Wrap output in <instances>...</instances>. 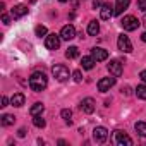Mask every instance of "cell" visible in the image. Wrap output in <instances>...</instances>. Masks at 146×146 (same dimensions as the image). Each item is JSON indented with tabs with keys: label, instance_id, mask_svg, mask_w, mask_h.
I'll return each mask as SVG.
<instances>
[{
	"label": "cell",
	"instance_id": "37",
	"mask_svg": "<svg viewBox=\"0 0 146 146\" xmlns=\"http://www.w3.org/2000/svg\"><path fill=\"white\" fill-rule=\"evenodd\" d=\"M58 2H62V4H64V2H67V0H58Z\"/></svg>",
	"mask_w": 146,
	"mask_h": 146
},
{
	"label": "cell",
	"instance_id": "15",
	"mask_svg": "<svg viewBox=\"0 0 146 146\" xmlns=\"http://www.w3.org/2000/svg\"><path fill=\"white\" fill-rule=\"evenodd\" d=\"M24 102H26V96H24L23 93H14L12 98H11V103H12L14 107H23Z\"/></svg>",
	"mask_w": 146,
	"mask_h": 146
},
{
	"label": "cell",
	"instance_id": "22",
	"mask_svg": "<svg viewBox=\"0 0 146 146\" xmlns=\"http://www.w3.org/2000/svg\"><path fill=\"white\" fill-rule=\"evenodd\" d=\"M78 55H79V48H78V46H69L67 52H65V57L70 58V60H72V58H76Z\"/></svg>",
	"mask_w": 146,
	"mask_h": 146
},
{
	"label": "cell",
	"instance_id": "17",
	"mask_svg": "<svg viewBox=\"0 0 146 146\" xmlns=\"http://www.w3.org/2000/svg\"><path fill=\"white\" fill-rule=\"evenodd\" d=\"M95 64H96V60H95L93 57H83V58H81V65H83V69H86V70H91V69L95 67Z\"/></svg>",
	"mask_w": 146,
	"mask_h": 146
},
{
	"label": "cell",
	"instance_id": "35",
	"mask_svg": "<svg viewBox=\"0 0 146 146\" xmlns=\"http://www.w3.org/2000/svg\"><path fill=\"white\" fill-rule=\"evenodd\" d=\"M141 40H143V41H144V43H146V31H144V33H143V35H141Z\"/></svg>",
	"mask_w": 146,
	"mask_h": 146
},
{
	"label": "cell",
	"instance_id": "25",
	"mask_svg": "<svg viewBox=\"0 0 146 146\" xmlns=\"http://www.w3.org/2000/svg\"><path fill=\"white\" fill-rule=\"evenodd\" d=\"M136 95H137V98H141V100H146V86H144V84L137 86V88H136Z\"/></svg>",
	"mask_w": 146,
	"mask_h": 146
},
{
	"label": "cell",
	"instance_id": "34",
	"mask_svg": "<svg viewBox=\"0 0 146 146\" xmlns=\"http://www.w3.org/2000/svg\"><path fill=\"white\" fill-rule=\"evenodd\" d=\"M122 95H129V88H122Z\"/></svg>",
	"mask_w": 146,
	"mask_h": 146
},
{
	"label": "cell",
	"instance_id": "26",
	"mask_svg": "<svg viewBox=\"0 0 146 146\" xmlns=\"http://www.w3.org/2000/svg\"><path fill=\"white\" fill-rule=\"evenodd\" d=\"M35 33H36V36H38V38H41V36H46V33H48V31H46V28H45V26H41V24H40V26H36Z\"/></svg>",
	"mask_w": 146,
	"mask_h": 146
},
{
	"label": "cell",
	"instance_id": "9",
	"mask_svg": "<svg viewBox=\"0 0 146 146\" xmlns=\"http://www.w3.org/2000/svg\"><path fill=\"white\" fill-rule=\"evenodd\" d=\"M107 137H108V131L105 129V127H95V131H93V139L96 141V143H105L107 141Z\"/></svg>",
	"mask_w": 146,
	"mask_h": 146
},
{
	"label": "cell",
	"instance_id": "28",
	"mask_svg": "<svg viewBox=\"0 0 146 146\" xmlns=\"http://www.w3.org/2000/svg\"><path fill=\"white\" fill-rule=\"evenodd\" d=\"M137 7H139V11L146 12V0H137Z\"/></svg>",
	"mask_w": 146,
	"mask_h": 146
},
{
	"label": "cell",
	"instance_id": "12",
	"mask_svg": "<svg viewBox=\"0 0 146 146\" xmlns=\"http://www.w3.org/2000/svg\"><path fill=\"white\" fill-rule=\"evenodd\" d=\"M11 14H12V17L14 19H21V17H24L26 14H28V7L26 5H14L12 7V11H11Z\"/></svg>",
	"mask_w": 146,
	"mask_h": 146
},
{
	"label": "cell",
	"instance_id": "32",
	"mask_svg": "<svg viewBox=\"0 0 146 146\" xmlns=\"http://www.w3.org/2000/svg\"><path fill=\"white\" fill-rule=\"evenodd\" d=\"M139 78H141V79H143V81H144V83H146V69H144V70H141V72H139Z\"/></svg>",
	"mask_w": 146,
	"mask_h": 146
},
{
	"label": "cell",
	"instance_id": "36",
	"mask_svg": "<svg viewBox=\"0 0 146 146\" xmlns=\"http://www.w3.org/2000/svg\"><path fill=\"white\" fill-rule=\"evenodd\" d=\"M143 24H144V26H146V16H144V19H143Z\"/></svg>",
	"mask_w": 146,
	"mask_h": 146
},
{
	"label": "cell",
	"instance_id": "21",
	"mask_svg": "<svg viewBox=\"0 0 146 146\" xmlns=\"http://www.w3.org/2000/svg\"><path fill=\"white\" fill-rule=\"evenodd\" d=\"M134 129H136V132H137L139 136L146 137V122H136V124H134Z\"/></svg>",
	"mask_w": 146,
	"mask_h": 146
},
{
	"label": "cell",
	"instance_id": "29",
	"mask_svg": "<svg viewBox=\"0 0 146 146\" xmlns=\"http://www.w3.org/2000/svg\"><path fill=\"white\" fill-rule=\"evenodd\" d=\"M93 7L95 9H102L103 7V0H93Z\"/></svg>",
	"mask_w": 146,
	"mask_h": 146
},
{
	"label": "cell",
	"instance_id": "18",
	"mask_svg": "<svg viewBox=\"0 0 146 146\" xmlns=\"http://www.w3.org/2000/svg\"><path fill=\"white\" fill-rule=\"evenodd\" d=\"M98 31H100V23H98V21H91V23L88 24V35L96 36Z\"/></svg>",
	"mask_w": 146,
	"mask_h": 146
},
{
	"label": "cell",
	"instance_id": "19",
	"mask_svg": "<svg viewBox=\"0 0 146 146\" xmlns=\"http://www.w3.org/2000/svg\"><path fill=\"white\" fill-rule=\"evenodd\" d=\"M43 110H45V105H43V103H35V105L31 107L29 113H31L33 117H36V115H41V113H43Z\"/></svg>",
	"mask_w": 146,
	"mask_h": 146
},
{
	"label": "cell",
	"instance_id": "5",
	"mask_svg": "<svg viewBox=\"0 0 146 146\" xmlns=\"http://www.w3.org/2000/svg\"><path fill=\"white\" fill-rule=\"evenodd\" d=\"M117 46H119V50L124 52V53H131V52H132V43H131L129 36H125V35H119V38H117Z\"/></svg>",
	"mask_w": 146,
	"mask_h": 146
},
{
	"label": "cell",
	"instance_id": "33",
	"mask_svg": "<svg viewBox=\"0 0 146 146\" xmlns=\"http://www.w3.org/2000/svg\"><path fill=\"white\" fill-rule=\"evenodd\" d=\"M17 136H19V137H24V136H26V129H19V131H17Z\"/></svg>",
	"mask_w": 146,
	"mask_h": 146
},
{
	"label": "cell",
	"instance_id": "6",
	"mask_svg": "<svg viewBox=\"0 0 146 146\" xmlns=\"http://www.w3.org/2000/svg\"><path fill=\"white\" fill-rule=\"evenodd\" d=\"M107 69H108V72L113 78H120L122 76V62L120 60H110Z\"/></svg>",
	"mask_w": 146,
	"mask_h": 146
},
{
	"label": "cell",
	"instance_id": "4",
	"mask_svg": "<svg viewBox=\"0 0 146 146\" xmlns=\"http://www.w3.org/2000/svg\"><path fill=\"white\" fill-rule=\"evenodd\" d=\"M120 24H122V28H124L125 31H136L141 23H139L137 17H134V16H124V19L120 21Z\"/></svg>",
	"mask_w": 146,
	"mask_h": 146
},
{
	"label": "cell",
	"instance_id": "27",
	"mask_svg": "<svg viewBox=\"0 0 146 146\" xmlns=\"http://www.w3.org/2000/svg\"><path fill=\"white\" fill-rule=\"evenodd\" d=\"M72 78H74L76 83H81L83 81V72L81 70H74V72H72Z\"/></svg>",
	"mask_w": 146,
	"mask_h": 146
},
{
	"label": "cell",
	"instance_id": "1",
	"mask_svg": "<svg viewBox=\"0 0 146 146\" xmlns=\"http://www.w3.org/2000/svg\"><path fill=\"white\" fill-rule=\"evenodd\" d=\"M46 84H48V79H46V76L43 74V72H33V74H31V78H29V88L33 91L40 93V91H43L46 88Z\"/></svg>",
	"mask_w": 146,
	"mask_h": 146
},
{
	"label": "cell",
	"instance_id": "23",
	"mask_svg": "<svg viewBox=\"0 0 146 146\" xmlns=\"http://www.w3.org/2000/svg\"><path fill=\"white\" fill-rule=\"evenodd\" d=\"M60 115H62V119L65 120V124H67V125H70V124H72V120H70V117H72V112H70L69 108H64V110L60 112Z\"/></svg>",
	"mask_w": 146,
	"mask_h": 146
},
{
	"label": "cell",
	"instance_id": "24",
	"mask_svg": "<svg viewBox=\"0 0 146 146\" xmlns=\"http://www.w3.org/2000/svg\"><path fill=\"white\" fill-rule=\"evenodd\" d=\"M33 124H35L38 129H43V127L46 125V122H45V119H41V115H36V117L33 119Z\"/></svg>",
	"mask_w": 146,
	"mask_h": 146
},
{
	"label": "cell",
	"instance_id": "3",
	"mask_svg": "<svg viewBox=\"0 0 146 146\" xmlns=\"http://www.w3.org/2000/svg\"><path fill=\"white\" fill-rule=\"evenodd\" d=\"M113 143L119 146H132V139L124 132V131H113Z\"/></svg>",
	"mask_w": 146,
	"mask_h": 146
},
{
	"label": "cell",
	"instance_id": "14",
	"mask_svg": "<svg viewBox=\"0 0 146 146\" xmlns=\"http://www.w3.org/2000/svg\"><path fill=\"white\" fill-rule=\"evenodd\" d=\"M91 57H93L96 62H102V60H107V58H108V52L103 50V48H93V50H91Z\"/></svg>",
	"mask_w": 146,
	"mask_h": 146
},
{
	"label": "cell",
	"instance_id": "2",
	"mask_svg": "<svg viewBox=\"0 0 146 146\" xmlns=\"http://www.w3.org/2000/svg\"><path fill=\"white\" fill-rule=\"evenodd\" d=\"M52 74H53V78L58 81V83H64V81H67L69 79V69L65 67V65H62V64H57V65H53L52 67Z\"/></svg>",
	"mask_w": 146,
	"mask_h": 146
},
{
	"label": "cell",
	"instance_id": "16",
	"mask_svg": "<svg viewBox=\"0 0 146 146\" xmlns=\"http://www.w3.org/2000/svg\"><path fill=\"white\" fill-rule=\"evenodd\" d=\"M129 4H131L129 0H117V2H115V14L120 16V14L129 7Z\"/></svg>",
	"mask_w": 146,
	"mask_h": 146
},
{
	"label": "cell",
	"instance_id": "8",
	"mask_svg": "<svg viewBox=\"0 0 146 146\" xmlns=\"http://www.w3.org/2000/svg\"><path fill=\"white\" fill-rule=\"evenodd\" d=\"M60 38H62V40H65V41L74 40V38H76V28L72 26V24L64 26V28H62V31H60Z\"/></svg>",
	"mask_w": 146,
	"mask_h": 146
},
{
	"label": "cell",
	"instance_id": "31",
	"mask_svg": "<svg viewBox=\"0 0 146 146\" xmlns=\"http://www.w3.org/2000/svg\"><path fill=\"white\" fill-rule=\"evenodd\" d=\"M7 105H9V98H7V96H2V105H0V107L4 108V107H7Z\"/></svg>",
	"mask_w": 146,
	"mask_h": 146
},
{
	"label": "cell",
	"instance_id": "13",
	"mask_svg": "<svg viewBox=\"0 0 146 146\" xmlns=\"http://www.w3.org/2000/svg\"><path fill=\"white\" fill-rule=\"evenodd\" d=\"M113 14H115V11H113V7L110 4H103V7L100 9V16H102L103 21H108Z\"/></svg>",
	"mask_w": 146,
	"mask_h": 146
},
{
	"label": "cell",
	"instance_id": "7",
	"mask_svg": "<svg viewBox=\"0 0 146 146\" xmlns=\"http://www.w3.org/2000/svg\"><path fill=\"white\" fill-rule=\"evenodd\" d=\"M45 46H46L48 50H57V48L60 46V36L55 35V33L45 36Z\"/></svg>",
	"mask_w": 146,
	"mask_h": 146
},
{
	"label": "cell",
	"instance_id": "20",
	"mask_svg": "<svg viewBox=\"0 0 146 146\" xmlns=\"http://www.w3.org/2000/svg\"><path fill=\"white\" fill-rule=\"evenodd\" d=\"M0 122H2V125L9 127V125H12V124L16 122V117H14V115H11V113H5V115H2Z\"/></svg>",
	"mask_w": 146,
	"mask_h": 146
},
{
	"label": "cell",
	"instance_id": "11",
	"mask_svg": "<svg viewBox=\"0 0 146 146\" xmlns=\"http://www.w3.org/2000/svg\"><path fill=\"white\" fill-rule=\"evenodd\" d=\"M79 108H81V112H84V113H93V112H95V108H96L95 100H93V98H84V100L81 102Z\"/></svg>",
	"mask_w": 146,
	"mask_h": 146
},
{
	"label": "cell",
	"instance_id": "10",
	"mask_svg": "<svg viewBox=\"0 0 146 146\" xmlns=\"http://www.w3.org/2000/svg\"><path fill=\"white\" fill-rule=\"evenodd\" d=\"M113 84H115V78H103V79L98 81V91L107 93Z\"/></svg>",
	"mask_w": 146,
	"mask_h": 146
},
{
	"label": "cell",
	"instance_id": "30",
	"mask_svg": "<svg viewBox=\"0 0 146 146\" xmlns=\"http://www.w3.org/2000/svg\"><path fill=\"white\" fill-rule=\"evenodd\" d=\"M2 21H4V24H11V17H9L5 12L2 14Z\"/></svg>",
	"mask_w": 146,
	"mask_h": 146
}]
</instances>
